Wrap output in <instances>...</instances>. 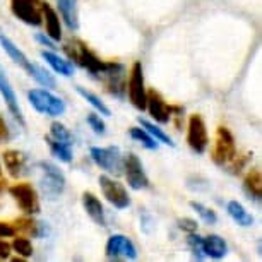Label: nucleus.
<instances>
[{
    "instance_id": "16",
    "label": "nucleus",
    "mask_w": 262,
    "mask_h": 262,
    "mask_svg": "<svg viewBox=\"0 0 262 262\" xmlns=\"http://www.w3.org/2000/svg\"><path fill=\"white\" fill-rule=\"evenodd\" d=\"M41 16H43V23H45V28H47V36H50L53 41H60L62 26H60V17H58L57 11L48 2H41Z\"/></svg>"
},
{
    "instance_id": "15",
    "label": "nucleus",
    "mask_w": 262,
    "mask_h": 262,
    "mask_svg": "<svg viewBox=\"0 0 262 262\" xmlns=\"http://www.w3.org/2000/svg\"><path fill=\"white\" fill-rule=\"evenodd\" d=\"M146 110L149 112V115L155 118L158 123H163V125H165V123L171 120L170 106L166 105V101L163 100V96L156 90H147Z\"/></svg>"
},
{
    "instance_id": "26",
    "label": "nucleus",
    "mask_w": 262,
    "mask_h": 262,
    "mask_svg": "<svg viewBox=\"0 0 262 262\" xmlns=\"http://www.w3.org/2000/svg\"><path fill=\"white\" fill-rule=\"evenodd\" d=\"M43 226V223H36L31 217H21V220L14 221V228H16V235L21 231L24 235H33V236H41L39 228Z\"/></svg>"
},
{
    "instance_id": "10",
    "label": "nucleus",
    "mask_w": 262,
    "mask_h": 262,
    "mask_svg": "<svg viewBox=\"0 0 262 262\" xmlns=\"http://www.w3.org/2000/svg\"><path fill=\"white\" fill-rule=\"evenodd\" d=\"M105 254L112 260H134L137 259V249L128 236L112 235L106 242Z\"/></svg>"
},
{
    "instance_id": "4",
    "label": "nucleus",
    "mask_w": 262,
    "mask_h": 262,
    "mask_svg": "<svg viewBox=\"0 0 262 262\" xmlns=\"http://www.w3.org/2000/svg\"><path fill=\"white\" fill-rule=\"evenodd\" d=\"M28 101L38 113L47 117H60L66 113V103L62 98L55 96L47 90H31L28 91Z\"/></svg>"
},
{
    "instance_id": "37",
    "label": "nucleus",
    "mask_w": 262,
    "mask_h": 262,
    "mask_svg": "<svg viewBox=\"0 0 262 262\" xmlns=\"http://www.w3.org/2000/svg\"><path fill=\"white\" fill-rule=\"evenodd\" d=\"M11 236H16V228H14V225L0 221V238H11Z\"/></svg>"
},
{
    "instance_id": "18",
    "label": "nucleus",
    "mask_w": 262,
    "mask_h": 262,
    "mask_svg": "<svg viewBox=\"0 0 262 262\" xmlns=\"http://www.w3.org/2000/svg\"><path fill=\"white\" fill-rule=\"evenodd\" d=\"M202 249H204L206 257H211V259H223L228 254V245L220 235H209L202 238Z\"/></svg>"
},
{
    "instance_id": "41",
    "label": "nucleus",
    "mask_w": 262,
    "mask_h": 262,
    "mask_svg": "<svg viewBox=\"0 0 262 262\" xmlns=\"http://www.w3.org/2000/svg\"><path fill=\"white\" fill-rule=\"evenodd\" d=\"M0 173H2V166H0Z\"/></svg>"
},
{
    "instance_id": "32",
    "label": "nucleus",
    "mask_w": 262,
    "mask_h": 262,
    "mask_svg": "<svg viewBox=\"0 0 262 262\" xmlns=\"http://www.w3.org/2000/svg\"><path fill=\"white\" fill-rule=\"evenodd\" d=\"M187 244H189L192 254L197 260H202L206 259V254H204V249H202V238L199 235L195 233H189V238H187Z\"/></svg>"
},
{
    "instance_id": "21",
    "label": "nucleus",
    "mask_w": 262,
    "mask_h": 262,
    "mask_svg": "<svg viewBox=\"0 0 262 262\" xmlns=\"http://www.w3.org/2000/svg\"><path fill=\"white\" fill-rule=\"evenodd\" d=\"M244 189H245L247 194H249L250 199H254L257 202L262 199V175H260V170H257V168H252V170H249V173H247L245 179H244Z\"/></svg>"
},
{
    "instance_id": "5",
    "label": "nucleus",
    "mask_w": 262,
    "mask_h": 262,
    "mask_svg": "<svg viewBox=\"0 0 262 262\" xmlns=\"http://www.w3.org/2000/svg\"><path fill=\"white\" fill-rule=\"evenodd\" d=\"M236 155L235 137L230 132L228 127H217L214 144L211 149V160L217 166H225L233 160Z\"/></svg>"
},
{
    "instance_id": "27",
    "label": "nucleus",
    "mask_w": 262,
    "mask_h": 262,
    "mask_svg": "<svg viewBox=\"0 0 262 262\" xmlns=\"http://www.w3.org/2000/svg\"><path fill=\"white\" fill-rule=\"evenodd\" d=\"M128 136H130L134 141L141 142V144L144 146L146 149H149V151L158 149V141L151 134H147V132L142 127H132V128H128Z\"/></svg>"
},
{
    "instance_id": "22",
    "label": "nucleus",
    "mask_w": 262,
    "mask_h": 262,
    "mask_svg": "<svg viewBox=\"0 0 262 262\" xmlns=\"http://www.w3.org/2000/svg\"><path fill=\"white\" fill-rule=\"evenodd\" d=\"M4 163H6L9 175L14 177V179H17L24 170V165H26V156H24L21 151L7 149L4 152Z\"/></svg>"
},
{
    "instance_id": "17",
    "label": "nucleus",
    "mask_w": 262,
    "mask_h": 262,
    "mask_svg": "<svg viewBox=\"0 0 262 262\" xmlns=\"http://www.w3.org/2000/svg\"><path fill=\"white\" fill-rule=\"evenodd\" d=\"M82 206H84V211L88 212V216H90L96 225L106 226L105 209H103V204L95 194H91V192H84L82 194Z\"/></svg>"
},
{
    "instance_id": "34",
    "label": "nucleus",
    "mask_w": 262,
    "mask_h": 262,
    "mask_svg": "<svg viewBox=\"0 0 262 262\" xmlns=\"http://www.w3.org/2000/svg\"><path fill=\"white\" fill-rule=\"evenodd\" d=\"M252 155H235V158L231 160L228 165H230V171L231 173H240L242 170H244V166L247 165V161L250 160Z\"/></svg>"
},
{
    "instance_id": "31",
    "label": "nucleus",
    "mask_w": 262,
    "mask_h": 262,
    "mask_svg": "<svg viewBox=\"0 0 262 262\" xmlns=\"http://www.w3.org/2000/svg\"><path fill=\"white\" fill-rule=\"evenodd\" d=\"M190 207L197 212V214L201 216V220L204 221V223H207V225H214L216 221H217V214L211 209V207H207V206L201 204V202H195V201H192V202H190Z\"/></svg>"
},
{
    "instance_id": "29",
    "label": "nucleus",
    "mask_w": 262,
    "mask_h": 262,
    "mask_svg": "<svg viewBox=\"0 0 262 262\" xmlns=\"http://www.w3.org/2000/svg\"><path fill=\"white\" fill-rule=\"evenodd\" d=\"M11 249L16 252L19 257H23V259H29V257L33 255V252H34L31 240L26 238V236H19V235H16V238L12 240Z\"/></svg>"
},
{
    "instance_id": "39",
    "label": "nucleus",
    "mask_w": 262,
    "mask_h": 262,
    "mask_svg": "<svg viewBox=\"0 0 262 262\" xmlns=\"http://www.w3.org/2000/svg\"><path fill=\"white\" fill-rule=\"evenodd\" d=\"M11 244H7V242H4L0 238V259H9V255H11Z\"/></svg>"
},
{
    "instance_id": "40",
    "label": "nucleus",
    "mask_w": 262,
    "mask_h": 262,
    "mask_svg": "<svg viewBox=\"0 0 262 262\" xmlns=\"http://www.w3.org/2000/svg\"><path fill=\"white\" fill-rule=\"evenodd\" d=\"M2 189H4V182L0 180V190H2Z\"/></svg>"
},
{
    "instance_id": "25",
    "label": "nucleus",
    "mask_w": 262,
    "mask_h": 262,
    "mask_svg": "<svg viewBox=\"0 0 262 262\" xmlns=\"http://www.w3.org/2000/svg\"><path fill=\"white\" fill-rule=\"evenodd\" d=\"M76 91H77V95L79 96H82L84 100H86L88 103H90V105L95 108L96 112H100L101 115H105V117H110L112 115V110L110 108H108L105 103H103L100 98H98L95 93H91V91H88L86 88H82V86H77L76 88Z\"/></svg>"
},
{
    "instance_id": "6",
    "label": "nucleus",
    "mask_w": 262,
    "mask_h": 262,
    "mask_svg": "<svg viewBox=\"0 0 262 262\" xmlns=\"http://www.w3.org/2000/svg\"><path fill=\"white\" fill-rule=\"evenodd\" d=\"M9 194L14 197L16 204L19 206V209H21L24 214L33 216L41 211L38 192L31 184H28V182H17V184L11 185L9 187Z\"/></svg>"
},
{
    "instance_id": "38",
    "label": "nucleus",
    "mask_w": 262,
    "mask_h": 262,
    "mask_svg": "<svg viewBox=\"0 0 262 262\" xmlns=\"http://www.w3.org/2000/svg\"><path fill=\"white\" fill-rule=\"evenodd\" d=\"M9 139H11V130H9V127H7L6 118L0 115V142H6Z\"/></svg>"
},
{
    "instance_id": "14",
    "label": "nucleus",
    "mask_w": 262,
    "mask_h": 262,
    "mask_svg": "<svg viewBox=\"0 0 262 262\" xmlns=\"http://www.w3.org/2000/svg\"><path fill=\"white\" fill-rule=\"evenodd\" d=\"M0 95H2L4 101H6L11 115L16 118V122H19V125L26 127V120H24L21 106H19L17 95H16V91H14L12 84H11V81H9L7 74H6V71H4L2 66H0Z\"/></svg>"
},
{
    "instance_id": "7",
    "label": "nucleus",
    "mask_w": 262,
    "mask_h": 262,
    "mask_svg": "<svg viewBox=\"0 0 262 262\" xmlns=\"http://www.w3.org/2000/svg\"><path fill=\"white\" fill-rule=\"evenodd\" d=\"M127 93L128 100L137 108L139 112L146 110V100H147V90L144 84V72H142V63L134 62V66L128 74V82H127Z\"/></svg>"
},
{
    "instance_id": "35",
    "label": "nucleus",
    "mask_w": 262,
    "mask_h": 262,
    "mask_svg": "<svg viewBox=\"0 0 262 262\" xmlns=\"http://www.w3.org/2000/svg\"><path fill=\"white\" fill-rule=\"evenodd\" d=\"M177 225H179V228L184 230L185 233H195L197 228H199L197 221L192 220V217H180V220L177 221Z\"/></svg>"
},
{
    "instance_id": "23",
    "label": "nucleus",
    "mask_w": 262,
    "mask_h": 262,
    "mask_svg": "<svg viewBox=\"0 0 262 262\" xmlns=\"http://www.w3.org/2000/svg\"><path fill=\"white\" fill-rule=\"evenodd\" d=\"M226 211H228L230 217L235 221L236 225H240V226H252L254 225V216H252L238 201H230L228 206H226Z\"/></svg>"
},
{
    "instance_id": "11",
    "label": "nucleus",
    "mask_w": 262,
    "mask_h": 262,
    "mask_svg": "<svg viewBox=\"0 0 262 262\" xmlns=\"http://www.w3.org/2000/svg\"><path fill=\"white\" fill-rule=\"evenodd\" d=\"M100 189L103 192V195H105V199L110 202L113 207H117V209H125V207L130 206L128 192L120 182L110 179L108 175H101L100 177Z\"/></svg>"
},
{
    "instance_id": "20",
    "label": "nucleus",
    "mask_w": 262,
    "mask_h": 262,
    "mask_svg": "<svg viewBox=\"0 0 262 262\" xmlns=\"http://www.w3.org/2000/svg\"><path fill=\"white\" fill-rule=\"evenodd\" d=\"M41 58L45 60L48 66H50L53 71L60 76H66V77H71L74 74V66L66 58H62L60 55H57L55 52L52 50H43L41 52Z\"/></svg>"
},
{
    "instance_id": "13",
    "label": "nucleus",
    "mask_w": 262,
    "mask_h": 262,
    "mask_svg": "<svg viewBox=\"0 0 262 262\" xmlns=\"http://www.w3.org/2000/svg\"><path fill=\"white\" fill-rule=\"evenodd\" d=\"M123 170H125L128 185L134 190L147 189V187H149V179H147V175L144 173L141 160L134 152H128V155L123 158Z\"/></svg>"
},
{
    "instance_id": "8",
    "label": "nucleus",
    "mask_w": 262,
    "mask_h": 262,
    "mask_svg": "<svg viewBox=\"0 0 262 262\" xmlns=\"http://www.w3.org/2000/svg\"><path fill=\"white\" fill-rule=\"evenodd\" d=\"M187 144L197 155H202L207 146H209V136H207L206 122L199 113H194L189 118V125H187Z\"/></svg>"
},
{
    "instance_id": "30",
    "label": "nucleus",
    "mask_w": 262,
    "mask_h": 262,
    "mask_svg": "<svg viewBox=\"0 0 262 262\" xmlns=\"http://www.w3.org/2000/svg\"><path fill=\"white\" fill-rule=\"evenodd\" d=\"M50 137H53L55 141H60V142H66V144H71L74 146V136L71 134V130L63 125L60 122H53L50 125Z\"/></svg>"
},
{
    "instance_id": "3",
    "label": "nucleus",
    "mask_w": 262,
    "mask_h": 262,
    "mask_svg": "<svg viewBox=\"0 0 262 262\" xmlns=\"http://www.w3.org/2000/svg\"><path fill=\"white\" fill-rule=\"evenodd\" d=\"M36 166L41 170L39 187H41L43 194H45L48 199L55 201L63 192V189H66V177L58 170V166H55L50 161H38Z\"/></svg>"
},
{
    "instance_id": "2",
    "label": "nucleus",
    "mask_w": 262,
    "mask_h": 262,
    "mask_svg": "<svg viewBox=\"0 0 262 262\" xmlns=\"http://www.w3.org/2000/svg\"><path fill=\"white\" fill-rule=\"evenodd\" d=\"M63 52L67 53V57L71 58L72 62H76L77 66H81L82 69H86V71H90L93 76H101V74L105 72L108 62L101 60V58L93 50H90L86 43L81 41V39H71V41L63 47Z\"/></svg>"
},
{
    "instance_id": "24",
    "label": "nucleus",
    "mask_w": 262,
    "mask_h": 262,
    "mask_svg": "<svg viewBox=\"0 0 262 262\" xmlns=\"http://www.w3.org/2000/svg\"><path fill=\"white\" fill-rule=\"evenodd\" d=\"M45 141H47V144L48 147H50V151H52V155L58 158L60 161L63 163H71L72 161V146L71 144H66V142H60V141H55L53 137L50 136H45Z\"/></svg>"
},
{
    "instance_id": "12",
    "label": "nucleus",
    "mask_w": 262,
    "mask_h": 262,
    "mask_svg": "<svg viewBox=\"0 0 262 262\" xmlns=\"http://www.w3.org/2000/svg\"><path fill=\"white\" fill-rule=\"evenodd\" d=\"M11 11L24 24H29V26L43 24L41 2L39 0H11Z\"/></svg>"
},
{
    "instance_id": "28",
    "label": "nucleus",
    "mask_w": 262,
    "mask_h": 262,
    "mask_svg": "<svg viewBox=\"0 0 262 262\" xmlns=\"http://www.w3.org/2000/svg\"><path fill=\"white\" fill-rule=\"evenodd\" d=\"M139 123H141V127L147 132V134H151L158 142H163V144L171 146V147L175 146V142L171 141V137H170V136H166L165 132H163L161 128L156 125V123H152V122H149V120H146V118H139Z\"/></svg>"
},
{
    "instance_id": "9",
    "label": "nucleus",
    "mask_w": 262,
    "mask_h": 262,
    "mask_svg": "<svg viewBox=\"0 0 262 262\" xmlns=\"http://www.w3.org/2000/svg\"><path fill=\"white\" fill-rule=\"evenodd\" d=\"M91 158L101 170L106 173H118L123 171V158L118 147L110 146V147H91Z\"/></svg>"
},
{
    "instance_id": "1",
    "label": "nucleus",
    "mask_w": 262,
    "mask_h": 262,
    "mask_svg": "<svg viewBox=\"0 0 262 262\" xmlns=\"http://www.w3.org/2000/svg\"><path fill=\"white\" fill-rule=\"evenodd\" d=\"M0 47H2L4 52H6L7 55L12 58L16 66L24 69V71H26L29 76L34 79V81H38L41 86H45L47 90H53V88L57 86V81L53 79L52 74L48 71H45V69L38 67L36 63H33L28 58L26 53H24L21 48H19L16 43H14L9 36H6L4 33H0Z\"/></svg>"
},
{
    "instance_id": "19",
    "label": "nucleus",
    "mask_w": 262,
    "mask_h": 262,
    "mask_svg": "<svg viewBox=\"0 0 262 262\" xmlns=\"http://www.w3.org/2000/svg\"><path fill=\"white\" fill-rule=\"evenodd\" d=\"M58 11L71 31L79 29V16H77V0H57Z\"/></svg>"
},
{
    "instance_id": "33",
    "label": "nucleus",
    "mask_w": 262,
    "mask_h": 262,
    "mask_svg": "<svg viewBox=\"0 0 262 262\" xmlns=\"http://www.w3.org/2000/svg\"><path fill=\"white\" fill-rule=\"evenodd\" d=\"M86 122H88V125H90L93 128V132L98 136H103L106 132V125H105V122L101 120V117H98L96 113H88V117H86Z\"/></svg>"
},
{
    "instance_id": "36",
    "label": "nucleus",
    "mask_w": 262,
    "mask_h": 262,
    "mask_svg": "<svg viewBox=\"0 0 262 262\" xmlns=\"http://www.w3.org/2000/svg\"><path fill=\"white\" fill-rule=\"evenodd\" d=\"M34 38H36V41H38V43H41L43 47H47L48 50H52V52H55L57 48H58V47L55 45V41H53V39H52L50 36H47V34H43V33H38Z\"/></svg>"
}]
</instances>
